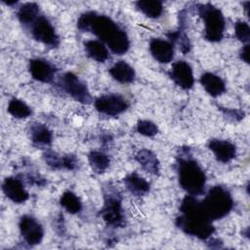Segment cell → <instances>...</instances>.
Segmentation results:
<instances>
[{
  "label": "cell",
  "instance_id": "28",
  "mask_svg": "<svg viewBox=\"0 0 250 250\" xmlns=\"http://www.w3.org/2000/svg\"><path fill=\"white\" fill-rule=\"evenodd\" d=\"M235 37L243 44H248L250 39V27L248 23L242 20H239L234 24Z\"/></svg>",
  "mask_w": 250,
  "mask_h": 250
},
{
  "label": "cell",
  "instance_id": "27",
  "mask_svg": "<svg viewBox=\"0 0 250 250\" xmlns=\"http://www.w3.org/2000/svg\"><path fill=\"white\" fill-rule=\"evenodd\" d=\"M62 156L52 149H47L43 153V158L46 164L54 170H62Z\"/></svg>",
  "mask_w": 250,
  "mask_h": 250
},
{
  "label": "cell",
  "instance_id": "17",
  "mask_svg": "<svg viewBox=\"0 0 250 250\" xmlns=\"http://www.w3.org/2000/svg\"><path fill=\"white\" fill-rule=\"evenodd\" d=\"M108 72L115 81L121 84L131 83L136 77L135 69L125 61L116 62L108 69Z\"/></svg>",
  "mask_w": 250,
  "mask_h": 250
},
{
  "label": "cell",
  "instance_id": "6",
  "mask_svg": "<svg viewBox=\"0 0 250 250\" xmlns=\"http://www.w3.org/2000/svg\"><path fill=\"white\" fill-rule=\"evenodd\" d=\"M106 225L118 228L124 226V213L119 192L113 188H106L104 192V205L99 212Z\"/></svg>",
  "mask_w": 250,
  "mask_h": 250
},
{
  "label": "cell",
  "instance_id": "4",
  "mask_svg": "<svg viewBox=\"0 0 250 250\" xmlns=\"http://www.w3.org/2000/svg\"><path fill=\"white\" fill-rule=\"evenodd\" d=\"M203 214L211 222L226 217L233 208V199L230 192L221 187L214 186L200 201Z\"/></svg>",
  "mask_w": 250,
  "mask_h": 250
},
{
  "label": "cell",
  "instance_id": "12",
  "mask_svg": "<svg viewBox=\"0 0 250 250\" xmlns=\"http://www.w3.org/2000/svg\"><path fill=\"white\" fill-rule=\"evenodd\" d=\"M2 189L4 194L14 203L21 204L24 203L29 194L26 191L22 180L17 177H7L3 181Z\"/></svg>",
  "mask_w": 250,
  "mask_h": 250
},
{
  "label": "cell",
  "instance_id": "13",
  "mask_svg": "<svg viewBox=\"0 0 250 250\" xmlns=\"http://www.w3.org/2000/svg\"><path fill=\"white\" fill-rule=\"evenodd\" d=\"M28 69L32 78L42 83H52L55 78V66L44 59H32L29 61Z\"/></svg>",
  "mask_w": 250,
  "mask_h": 250
},
{
  "label": "cell",
  "instance_id": "21",
  "mask_svg": "<svg viewBox=\"0 0 250 250\" xmlns=\"http://www.w3.org/2000/svg\"><path fill=\"white\" fill-rule=\"evenodd\" d=\"M84 49L87 56L98 62H104L109 59L107 47L100 40H88L84 42Z\"/></svg>",
  "mask_w": 250,
  "mask_h": 250
},
{
  "label": "cell",
  "instance_id": "26",
  "mask_svg": "<svg viewBox=\"0 0 250 250\" xmlns=\"http://www.w3.org/2000/svg\"><path fill=\"white\" fill-rule=\"evenodd\" d=\"M7 111L13 117L18 119L26 118L32 113L31 108L23 101L17 98H13L12 100H10L7 106Z\"/></svg>",
  "mask_w": 250,
  "mask_h": 250
},
{
  "label": "cell",
  "instance_id": "5",
  "mask_svg": "<svg viewBox=\"0 0 250 250\" xmlns=\"http://www.w3.org/2000/svg\"><path fill=\"white\" fill-rule=\"evenodd\" d=\"M196 11L204 21V38L209 42H219L224 37L226 20L218 8L211 3L197 4Z\"/></svg>",
  "mask_w": 250,
  "mask_h": 250
},
{
  "label": "cell",
  "instance_id": "8",
  "mask_svg": "<svg viewBox=\"0 0 250 250\" xmlns=\"http://www.w3.org/2000/svg\"><path fill=\"white\" fill-rule=\"evenodd\" d=\"M31 36L46 46L55 48L60 43L59 35L52 22L43 15H40L29 26Z\"/></svg>",
  "mask_w": 250,
  "mask_h": 250
},
{
  "label": "cell",
  "instance_id": "1",
  "mask_svg": "<svg viewBox=\"0 0 250 250\" xmlns=\"http://www.w3.org/2000/svg\"><path fill=\"white\" fill-rule=\"evenodd\" d=\"M77 28L82 32H92L116 55H123L130 48L127 33L105 15L93 11L85 12L77 20Z\"/></svg>",
  "mask_w": 250,
  "mask_h": 250
},
{
  "label": "cell",
  "instance_id": "30",
  "mask_svg": "<svg viewBox=\"0 0 250 250\" xmlns=\"http://www.w3.org/2000/svg\"><path fill=\"white\" fill-rule=\"evenodd\" d=\"M78 160L73 154H64L62 156V169L72 171L77 168Z\"/></svg>",
  "mask_w": 250,
  "mask_h": 250
},
{
  "label": "cell",
  "instance_id": "14",
  "mask_svg": "<svg viewBox=\"0 0 250 250\" xmlns=\"http://www.w3.org/2000/svg\"><path fill=\"white\" fill-rule=\"evenodd\" d=\"M149 52L160 63H168L174 58V44L162 38H152L149 41Z\"/></svg>",
  "mask_w": 250,
  "mask_h": 250
},
{
  "label": "cell",
  "instance_id": "20",
  "mask_svg": "<svg viewBox=\"0 0 250 250\" xmlns=\"http://www.w3.org/2000/svg\"><path fill=\"white\" fill-rule=\"evenodd\" d=\"M123 182L126 188L135 196H144L150 189L149 183L137 173L127 175Z\"/></svg>",
  "mask_w": 250,
  "mask_h": 250
},
{
  "label": "cell",
  "instance_id": "11",
  "mask_svg": "<svg viewBox=\"0 0 250 250\" xmlns=\"http://www.w3.org/2000/svg\"><path fill=\"white\" fill-rule=\"evenodd\" d=\"M169 75L174 83L183 90H189L194 84L192 68L186 61H177L174 62Z\"/></svg>",
  "mask_w": 250,
  "mask_h": 250
},
{
  "label": "cell",
  "instance_id": "19",
  "mask_svg": "<svg viewBox=\"0 0 250 250\" xmlns=\"http://www.w3.org/2000/svg\"><path fill=\"white\" fill-rule=\"evenodd\" d=\"M136 160L142 168L152 175H158L160 170V162L156 154L147 148L140 149L136 154Z\"/></svg>",
  "mask_w": 250,
  "mask_h": 250
},
{
  "label": "cell",
  "instance_id": "31",
  "mask_svg": "<svg viewBox=\"0 0 250 250\" xmlns=\"http://www.w3.org/2000/svg\"><path fill=\"white\" fill-rule=\"evenodd\" d=\"M225 111V114L227 115V117L232 119V120H241L244 118L245 116V113L244 111H241L239 109H229V108H226Z\"/></svg>",
  "mask_w": 250,
  "mask_h": 250
},
{
  "label": "cell",
  "instance_id": "29",
  "mask_svg": "<svg viewBox=\"0 0 250 250\" xmlns=\"http://www.w3.org/2000/svg\"><path fill=\"white\" fill-rule=\"evenodd\" d=\"M136 130L139 134L146 137H153L158 132L156 124L150 120H140L137 123Z\"/></svg>",
  "mask_w": 250,
  "mask_h": 250
},
{
  "label": "cell",
  "instance_id": "18",
  "mask_svg": "<svg viewBox=\"0 0 250 250\" xmlns=\"http://www.w3.org/2000/svg\"><path fill=\"white\" fill-rule=\"evenodd\" d=\"M29 134L31 142L37 146H48L52 144L53 133L42 123L34 122L30 124Z\"/></svg>",
  "mask_w": 250,
  "mask_h": 250
},
{
  "label": "cell",
  "instance_id": "3",
  "mask_svg": "<svg viewBox=\"0 0 250 250\" xmlns=\"http://www.w3.org/2000/svg\"><path fill=\"white\" fill-rule=\"evenodd\" d=\"M176 166L179 184L188 194L196 196L204 192L206 175L196 160L191 157L188 148L181 149Z\"/></svg>",
  "mask_w": 250,
  "mask_h": 250
},
{
  "label": "cell",
  "instance_id": "9",
  "mask_svg": "<svg viewBox=\"0 0 250 250\" xmlns=\"http://www.w3.org/2000/svg\"><path fill=\"white\" fill-rule=\"evenodd\" d=\"M95 107L100 113L116 116L123 113L129 107V103L118 94H107L95 100Z\"/></svg>",
  "mask_w": 250,
  "mask_h": 250
},
{
  "label": "cell",
  "instance_id": "15",
  "mask_svg": "<svg viewBox=\"0 0 250 250\" xmlns=\"http://www.w3.org/2000/svg\"><path fill=\"white\" fill-rule=\"evenodd\" d=\"M208 147L213 152L217 161L228 163L236 155V147L229 141L212 139L208 142Z\"/></svg>",
  "mask_w": 250,
  "mask_h": 250
},
{
  "label": "cell",
  "instance_id": "16",
  "mask_svg": "<svg viewBox=\"0 0 250 250\" xmlns=\"http://www.w3.org/2000/svg\"><path fill=\"white\" fill-rule=\"evenodd\" d=\"M200 84L213 98L222 95L226 91L225 81L220 76L211 72H204L200 76Z\"/></svg>",
  "mask_w": 250,
  "mask_h": 250
},
{
  "label": "cell",
  "instance_id": "7",
  "mask_svg": "<svg viewBox=\"0 0 250 250\" xmlns=\"http://www.w3.org/2000/svg\"><path fill=\"white\" fill-rule=\"evenodd\" d=\"M60 88L75 101L88 104L93 99L84 82L72 72H65L59 78Z\"/></svg>",
  "mask_w": 250,
  "mask_h": 250
},
{
  "label": "cell",
  "instance_id": "2",
  "mask_svg": "<svg viewBox=\"0 0 250 250\" xmlns=\"http://www.w3.org/2000/svg\"><path fill=\"white\" fill-rule=\"evenodd\" d=\"M180 212L181 215L176 219V226L186 234L206 240L215 231L213 222L205 217L200 201L195 196L186 195L182 200Z\"/></svg>",
  "mask_w": 250,
  "mask_h": 250
},
{
  "label": "cell",
  "instance_id": "23",
  "mask_svg": "<svg viewBox=\"0 0 250 250\" xmlns=\"http://www.w3.org/2000/svg\"><path fill=\"white\" fill-rule=\"evenodd\" d=\"M88 162L95 173L102 174L108 168L110 160L104 152L93 150L88 154Z\"/></svg>",
  "mask_w": 250,
  "mask_h": 250
},
{
  "label": "cell",
  "instance_id": "22",
  "mask_svg": "<svg viewBox=\"0 0 250 250\" xmlns=\"http://www.w3.org/2000/svg\"><path fill=\"white\" fill-rule=\"evenodd\" d=\"M40 16L39 6L34 2H26L20 6L17 12V17L21 24L29 26Z\"/></svg>",
  "mask_w": 250,
  "mask_h": 250
},
{
  "label": "cell",
  "instance_id": "24",
  "mask_svg": "<svg viewBox=\"0 0 250 250\" xmlns=\"http://www.w3.org/2000/svg\"><path fill=\"white\" fill-rule=\"evenodd\" d=\"M135 5L139 11L151 19L159 18L163 12L161 1H137Z\"/></svg>",
  "mask_w": 250,
  "mask_h": 250
},
{
  "label": "cell",
  "instance_id": "25",
  "mask_svg": "<svg viewBox=\"0 0 250 250\" xmlns=\"http://www.w3.org/2000/svg\"><path fill=\"white\" fill-rule=\"evenodd\" d=\"M60 203L62 208H64L70 214H77L82 209V203L79 197L70 190H65L61 198Z\"/></svg>",
  "mask_w": 250,
  "mask_h": 250
},
{
  "label": "cell",
  "instance_id": "32",
  "mask_svg": "<svg viewBox=\"0 0 250 250\" xmlns=\"http://www.w3.org/2000/svg\"><path fill=\"white\" fill-rule=\"evenodd\" d=\"M239 56H240V59L246 62V63H249V45L248 44H245L242 49L240 50V53H239Z\"/></svg>",
  "mask_w": 250,
  "mask_h": 250
},
{
  "label": "cell",
  "instance_id": "33",
  "mask_svg": "<svg viewBox=\"0 0 250 250\" xmlns=\"http://www.w3.org/2000/svg\"><path fill=\"white\" fill-rule=\"evenodd\" d=\"M3 3L6 4V5L11 6V5H16L18 2L17 1H3Z\"/></svg>",
  "mask_w": 250,
  "mask_h": 250
},
{
  "label": "cell",
  "instance_id": "10",
  "mask_svg": "<svg viewBox=\"0 0 250 250\" xmlns=\"http://www.w3.org/2000/svg\"><path fill=\"white\" fill-rule=\"evenodd\" d=\"M19 229L23 240L30 246L40 244L44 237L43 227L30 215H23L21 217Z\"/></svg>",
  "mask_w": 250,
  "mask_h": 250
}]
</instances>
